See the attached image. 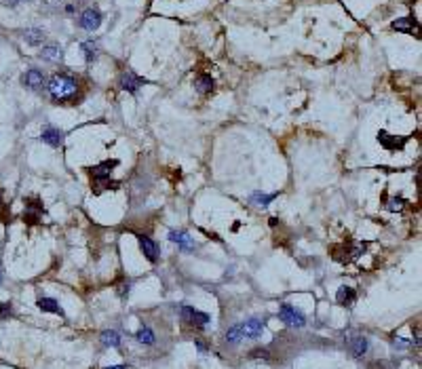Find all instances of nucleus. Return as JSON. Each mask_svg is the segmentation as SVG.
Listing matches in <instances>:
<instances>
[{"label":"nucleus","mask_w":422,"mask_h":369,"mask_svg":"<svg viewBox=\"0 0 422 369\" xmlns=\"http://www.w3.org/2000/svg\"><path fill=\"white\" fill-rule=\"evenodd\" d=\"M41 213H42V203L38 199H30L26 201V213H23V219H28L30 224H36L38 219H41Z\"/></svg>","instance_id":"10"},{"label":"nucleus","mask_w":422,"mask_h":369,"mask_svg":"<svg viewBox=\"0 0 422 369\" xmlns=\"http://www.w3.org/2000/svg\"><path fill=\"white\" fill-rule=\"evenodd\" d=\"M213 87H215V82L209 74H199L194 78V89H197L201 95H209V93L213 91Z\"/></svg>","instance_id":"13"},{"label":"nucleus","mask_w":422,"mask_h":369,"mask_svg":"<svg viewBox=\"0 0 422 369\" xmlns=\"http://www.w3.org/2000/svg\"><path fill=\"white\" fill-rule=\"evenodd\" d=\"M378 141H380V146L382 148H386V150H401V148L405 146V141H408V137H403V139H397V135H390V133H386L384 129H380L378 131Z\"/></svg>","instance_id":"7"},{"label":"nucleus","mask_w":422,"mask_h":369,"mask_svg":"<svg viewBox=\"0 0 422 369\" xmlns=\"http://www.w3.org/2000/svg\"><path fill=\"white\" fill-rule=\"evenodd\" d=\"M61 57H64V51L55 42L42 46V51H41V59H44V61H59Z\"/></svg>","instance_id":"14"},{"label":"nucleus","mask_w":422,"mask_h":369,"mask_svg":"<svg viewBox=\"0 0 422 369\" xmlns=\"http://www.w3.org/2000/svg\"><path fill=\"white\" fill-rule=\"evenodd\" d=\"M101 19L104 17H101V13L97 9H84L78 23H81V28L87 30V32H95V30L101 26Z\"/></svg>","instance_id":"3"},{"label":"nucleus","mask_w":422,"mask_h":369,"mask_svg":"<svg viewBox=\"0 0 422 369\" xmlns=\"http://www.w3.org/2000/svg\"><path fill=\"white\" fill-rule=\"evenodd\" d=\"M0 283H2V272H0Z\"/></svg>","instance_id":"31"},{"label":"nucleus","mask_w":422,"mask_h":369,"mask_svg":"<svg viewBox=\"0 0 422 369\" xmlns=\"http://www.w3.org/2000/svg\"><path fill=\"white\" fill-rule=\"evenodd\" d=\"M81 49H83V53H84V59L89 61H95L97 59V44L93 42V41H84L83 44H81Z\"/></svg>","instance_id":"22"},{"label":"nucleus","mask_w":422,"mask_h":369,"mask_svg":"<svg viewBox=\"0 0 422 369\" xmlns=\"http://www.w3.org/2000/svg\"><path fill=\"white\" fill-rule=\"evenodd\" d=\"M241 329H243V335H247V337H260L262 335V331H264V321H260V319H249V321H245V325H241Z\"/></svg>","instance_id":"12"},{"label":"nucleus","mask_w":422,"mask_h":369,"mask_svg":"<svg viewBox=\"0 0 422 369\" xmlns=\"http://www.w3.org/2000/svg\"><path fill=\"white\" fill-rule=\"evenodd\" d=\"M137 241H139V249H142V253L146 255V260H150V262L159 260V247H156V243L150 237L137 234Z\"/></svg>","instance_id":"8"},{"label":"nucleus","mask_w":422,"mask_h":369,"mask_svg":"<svg viewBox=\"0 0 422 369\" xmlns=\"http://www.w3.org/2000/svg\"><path fill=\"white\" fill-rule=\"evenodd\" d=\"M104 369H125V365H110V367H104Z\"/></svg>","instance_id":"30"},{"label":"nucleus","mask_w":422,"mask_h":369,"mask_svg":"<svg viewBox=\"0 0 422 369\" xmlns=\"http://www.w3.org/2000/svg\"><path fill=\"white\" fill-rule=\"evenodd\" d=\"M146 82H148L146 78L137 76L135 72H131V70L123 72V76H121V89L127 91V93H137V89L142 87V84H146Z\"/></svg>","instance_id":"5"},{"label":"nucleus","mask_w":422,"mask_h":369,"mask_svg":"<svg viewBox=\"0 0 422 369\" xmlns=\"http://www.w3.org/2000/svg\"><path fill=\"white\" fill-rule=\"evenodd\" d=\"M414 28H416V21H414V17H401V19H395L393 21V30H397V32L412 34Z\"/></svg>","instance_id":"20"},{"label":"nucleus","mask_w":422,"mask_h":369,"mask_svg":"<svg viewBox=\"0 0 422 369\" xmlns=\"http://www.w3.org/2000/svg\"><path fill=\"white\" fill-rule=\"evenodd\" d=\"M137 342H142V344H154V333H152V329L150 327H142L137 331Z\"/></svg>","instance_id":"25"},{"label":"nucleus","mask_w":422,"mask_h":369,"mask_svg":"<svg viewBox=\"0 0 422 369\" xmlns=\"http://www.w3.org/2000/svg\"><path fill=\"white\" fill-rule=\"evenodd\" d=\"M78 81L72 74H66V72H59V74H53L51 81L46 82V91H49L51 99L55 104H74V99L78 95Z\"/></svg>","instance_id":"1"},{"label":"nucleus","mask_w":422,"mask_h":369,"mask_svg":"<svg viewBox=\"0 0 422 369\" xmlns=\"http://www.w3.org/2000/svg\"><path fill=\"white\" fill-rule=\"evenodd\" d=\"M41 139L44 141L46 146L59 148L61 144H64V133H61L59 129H55V127H44L42 133H41Z\"/></svg>","instance_id":"9"},{"label":"nucleus","mask_w":422,"mask_h":369,"mask_svg":"<svg viewBox=\"0 0 422 369\" xmlns=\"http://www.w3.org/2000/svg\"><path fill=\"white\" fill-rule=\"evenodd\" d=\"M101 344H104V346H110V348H116V346H121V335L116 331H104L101 333Z\"/></svg>","instance_id":"23"},{"label":"nucleus","mask_w":422,"mask_h":369,"mask_svg":"<svg viewBox=\"0 0 422 369\" xmlns=\"http://www.w3.org/2000/svg\"><path fill=\"white\" fill-rule=\"evenodd\" d=\"M36 304H38V308H41L42 312H53V315L64 317V310H61V306L57 304V300H53V297H41V300H38Z\"/></svg>","instance_id":"17"},{"label":"nucleus","mask_w":422,"mask_h":369,"mask_svg":"<svg viewBox=\"0 0 422 369\" xmlns=\"http://www.w3.org/2000/svg\"><path fill=\"white\" fill-rule=\"evenodd\" d=\"M0 203H2V199H0Z\"/></svg>","instance_id":"32"},{"label":"nucleus","mask_w":422,"mask_h":369,"mask_svg":"<svg viewBox=\"0 0 422 369\" xmlns=\"http://www.w3.org/2000/svg\"><path fill=\"white\" fill-rule=\"evenodd\" d=\"M21 84L26 89H32V91L41 89L44 84V74L38 68H30V70H26V72L21 74Z\"/></svg>","instance_id":"4"},{"label":"nucleus","mask_w":422,"mask_h":369,"mask_svg":"<svg viewBox=\"0 0 422 369\" xmlns=\"http://www.w3.org/2000/svg\"><path fill=\"white\" fill-rule=\"evenodd\" d=\"M348 348H350V352H353L355 357H363L365 352H367V337H363V335H355L353 340L348 342Z\"/></svg>","instance_id":"19"},{"label":"nucleus","mask_w":422,"mask_h":369,"mask_svg":"<svg viewBox=\"0 0 422 369\" xmlns=\"http://www.w3.org/2000/svg\"><path fill=\"white\" fill-rule=\"evenodd\" d=\"M179 315H182V321H186V323H192V325H207V321H209V315L207 312H201V310H194L190 308V306H182L179 308Z\"/></svg>","instance_id":"6"},{"label":"nucleus","mask_w":422,"mask_h":369,"mask_svg":"<svg viewBox=\"0 0 422 369\" xmlns=\"http://www.w3.org/2000/svg\"><path fill=\"white\" fill-rule=\"evenodd\" d=\"M21 2H26V0H6V4H9V6H17Z\"/></svg>","instance_id":"29"},{"label":"nucleus","mask_w":422,"mask_h":369,"mask_svg":"<svg viewBox=\"0 0 422 369\" xmlns=\"http://www.w3.org/2000/svg\"><path fill=\"white\" fill-rule=\"evenodd\" d=\"M114 167H119V161H114V159L112 161H104V163H99L97 167L91 169V175H93V179H106V177H110Z\"/></svg>","instance_id":"11"},{"label":"nucleus","mask_w":422,"mask_h":369,"mask_svg":"<svg viewBox=\"0 0 422 369\" xmlns=\"http://www.w3.org/2000/svg\"><path fill=\"white\" fill-rule=\"evenodd\" d=\"M11 304H6V302H0V317L6 319V317H11Z\"/></svg>","instance_id":"27"},{"label":"nucleus","mask_w":422,"mask_h":369,"mask_svg":"<svg viewBox=\"0 0 422 369\" xmlns=\"http://www.w3.org/2000/svg\"><path fill=\"white\" fill-rule=\"evenodd\" d=\"M357 300V291L353 287H340L338 289V293H336V302L342 304V306H350V304H355Z\"/></svg>","instance_id":"16"},{"label":"nucleus","mask_w":422,"mask_h":369,"mask_svg":"<svg viewBox=\"0 0 422 369\" xmlns=\"http://www.w3.org/2000/svg\"><path fill=\"white\" fill-rule=\"evenodd\" d=\"M169 241L175 243V245L182 247V249H192V247H194L192 239H190L186 232H182V230H171V232H169Z\"/></svg>","instance_id":"15"},{"label":"nucleus","mask_w":422,"mask_h":369,"mask_svg":"<svg viewBox=\"0 0 422 369\" xmlns=\"http://www.w3.org/2000/svg\"><path fill=\"white\" fill-rule=\"evenodd\" d=\"M252 357L253 359H268V350L266 348H257V350L252 352Z\"/></svg>","instance_id":"28"},{"label":"nucleus","mask_w":422,"mask_h":369,"mask_svg":"<svg viewBox=\"0 0 422 369\" xmlns=\"http://www.w3.org/2000/svg\"><path fill=\"white\" fill-rule=\"evenodd\" d=\"M279 317L289 327H304V323H306L304 317H302V312H298L294 306H289V304H281L279 306Z\"/></svg>","instance_id":"2"},{"label":"nucleus","mask_w":422,"mask_h":369,"mask_svg":"<svg viewBox=\"0 0 422 369\" xmlns=\"http://www.w3.org/2000/svg\"><path fill=\"white\" fill-rule=\"evenodd\" d=\"M277 196H279L277 192H275V194H264V192H253V194H252V199H249V201H252V203H253V205H257V207H266V205H270V203H272V201H275V199H277Z\"/></svg>","instance_id":"21"},{"label":"nucleus","mask_w":422,"mask_h":369,"mask_svg":"<svg viewBox=\"0 0 422 369\" xmlns=\"http://www.w3.org/2000/svg\"><path fill=\"white\" fill-rule=\"evenodd\" d=\"M243 329H241V325H234V327H230L228 331H226V342L228 344H239L241 340H243Z\"/></svg>","instance_id":"24"},{"label":"nucleus","mask_w":422,"mask_h":369,"mask_svg":"<svg viewBox=\"0 0 422 369\" xmlns=\"http://www.w3.org/2000/svg\"><path fill=\"white\" fill-rule=\"evenodd\" d=\"M23 41H26L28 44H32V46L42 44V41H44V30H42V28H28L26 32H23Z\"/></svg>","instance_id":"18"},{"label":"nucleus","mask_w":422,"mask_h":369,"mask_svg":"<svg viewBox=\"0 0 422 369\" xmlns=\"http://www.w3.org/2000/svg\"><path fill=\"white\" fill-rule=\"evenodd\" d=\"M403 207H405V199H401V196H393V199L386 201V209L388 211H401Z\"/></svg>","instance_id":"26"}]
</instances>
